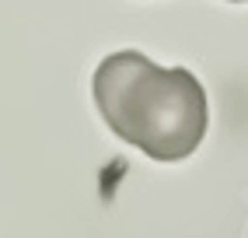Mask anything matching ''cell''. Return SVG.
<instances>
[{"label": "cell", "mask_w": 248, "mask_h": 238, "mask_svg": "<svg viewBox=\"0 0 248 238\" xmlns=\"http://www.w3.org/2000/svg\"><path fill=\"white\" fill-rule=\"evenodd\" d=\"M234 4H248V0H234Z\"/></svg>", "instance_id": "7a4b0ae2"}, {"label": "cell", "mask_w": 248, "mask_h": 238, "mask_svg": "<svg viewBox=\"0 0 248 238\" xmlns=\"http://www.w3.org/2000/svg\"><path fill=\"white\" fill-rule=\"evenodd\" d=\"M91 91L105 126L154 161H182L206 137V91L186 67L123 49L98 63Z\"/></svg>", "instance_id": "6da1fadb"}]
</instances>
